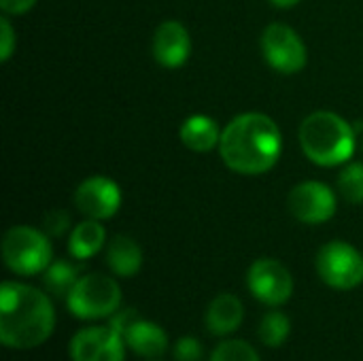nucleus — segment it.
Returning <instances> with one entry per match:
<instances>
[{
  "label": "nucleus",
  "mask_w": 363,
  "mask_h": 361,
  "mask_svg": "<svg viewBox=\"0 0 363 361\" xmlns=\"http://www.w3.org/2000/svg\"><path fill=\"white\" fill-rule=\"evenodd\" d=\"M55 330V309L47 291L4 281L0 287V343L15 351L45 345Z\"/></svg>",
  "instance_id": "nucleus-1"
},
{
  "label": "nucleus",
  "mask_w": 363,
  "mask_h": 361,
  "mask_svg": "<svg viewBox=\"0 0 363 361\" xmlns=\"http://www.w3.org/2000/svg\"><path fill=\"white\" fill-rule=\"evenodd\" d=\"M283 151L277 121L264 113H242L221 132L219 153L225 166L238 174L255 177L272 170Z\"/></svg>",
  "instance_id": "nucleus-2"
},
{
  "label": "nucleus",
  "mask_w": 363,
  "mask_h": 361,
  "mask_svg": "<svg viewBox=\"0 0 363 361\" xmlns=\"http://www.w3.org/2000/svg\"><path fill=\"white\" fill-rule=\"evenodd\" d=\"M355 128L332 111H317L300 126V147L317 166L347 164L355 153Z\"/></svg>",
  "instance_id": "nucleus-3"
},
{
  "label": "nucleus",
  "mask_w": 363,
  "mask_h": 361,
  "mask_svg": "<svg viewBox=\"0 0 363 361\" xmlns=\"http://www.w3.org/2000/svg\"><path fill=\"white\" fill-rule=\"evenodd\" d=\"M123 294L119 283L102 272L81 274L66 298V309L81 321L111 319L121 306Z\"/></svg>",
  "instance_id": "nucleus-4"
},
{
  "label": "nucleus",
  "mask_w": 363,
  "mask_h": 361,
  "mask_svg": "<svg viewBox=\"0 0 363 361\" xmlns=\"http://www.w3.org/2000/svg\"><path fill=\"white\" fill-rule=\"evenodd\" d=\"M2 262L17 277L43 274L53 262L49 234L30 226L9 228L2 238Z\"/></svg>",
  "instance_id": "nucleus-5"
},
{
  "label": "nucleus",
  "mask_w": 363,
  "mask_h": 361,
  "mask_svg": "<svg viewBox=\"0 0 363 361\" xmlns=\"http://www.w3.org/2000/svg\"><path fill=\"white\" fill-rule=\"evenodd\" d=\"M319 279L338 291H351L363 283V253L345 240H332L317 253Z\"/></svg>",
  "instance_id": "nucleus-6"
},
{
  "label": "nucleus",
  "mask_w": 363,
  "mask_h": 361,
  "mask_svg": "<svg viewBox=\"0 0 363 361\" xmlns=\"http://www.w3.org/2000/svg\"><path fill=\"white\" fill-rule=\"evenodd\" d=\"M247 287L255 300L270 309H279L294 296V277L279 260L262 257L251 264L247 272Z\"/></svg>",
  "instance_id": "nucleus-7"
},
{
  "label": "nucleus",
  "mask_w": 363,
  "mask_h": 361,
  "mask_svg": "<svg viewBox=\"0 0 363 361\" xmlns=\"http://www.w3.org/2000/svg\"><path fill=\"white\" fill-rule=\"evenodd\" d=\"M262 53L281 74H296L308 62V51L300 34L287 23H270L262 34Z\"/></svg>",
  "instance_id": "nucleus-8"
},
{
  "label": "nucleus",
  "mask_w": 363,
  "mask_h": 361,
  "mask_svg": "<svg viewBox=\"0 0 363 361\" xmlns=\"http://www.w3.org/2000/svg\"><path fill=\"white\" fill-rule=\"evenodd\" d=\"M125 340L113 326H87L68 345L72 361H125Z\"/></svg>",
  "instance_id": "nucleus-9"
},
{
  "label": "nucleus",
  "mask_w": 363,
  "mask_h": 361,
  "mask_svg": "<svg viewBox=\"0 0 363 361\" xmlns=\"http://www.w3.org/2000/svg\"><path fill=\"white\" fill-rule=\"evenodd\" d=\"M287 206L298 221L306 226H319L336 215L338 198L330 185L319 181H304L289 191Z\"/></svg>",
  "instance_id": "nucleus-10"
},
{
  "label": "nucleus",
  "mask_w": 363,
  "mask_h": 361,
  "mask_svg": "<svg viewBox=\"0 0 363 361\" xmlns=\"http://www.w3.org/2000/svg\"><path fill=\"white\" fill-rule=\"evenodd\" d=\"M74 204L89 219H111L121 209V187L108 177H89L77 187Z\"/></svg>",
  "instance_id": "nucleus-11"
},
{
  "label": "nucleus",
  "mask_w": 363,
  "mask_h": 361,
  "mask_svg": "<svg viewBox=\"0 0 363 361\" xmlns=\"http://www.w3.org/2000/svg\"><path fill=\"white\" fill-rule=\"evenodd\" d=\"M151 51H153V57L157 60V64L164 66V68L183 66L187 62L189 53H191L189 30L177 19L162 21L157 26L155 34H153Z\"/></svg>",
  "instance_id": "nucleus-12"
},
{
  "label": "nucleus",
  "mask_w": 363,
  "mask_h": 361,
  "mask_svg": "<svg viewBox=\"0 0 363 361\" xmlns=\"http://www.w3.org/2000/svg\"><path fill=\"white\" fill-rule=\"evenodd\" d=\"M245 321L242 300L234 294H219L211 300L204 313L206 330L217 338H230Z\"/></svg>",
  "instance_id": "nucleus-13"
},
{
  "label": "nucleus",
  "mask_w": 363,
  "mask_h": 361,
  "mask_svg": "<svg viewBox=\"0 0 363 361\" xmlns=\"http://www.w3.org/2000/svg\"><path fill=\"white\" fill-rule=\"evenodd\" d=\"M125 347L145 360H157L168 351V334L162 326L136 317L123 332Z\"/></svg>",
  "instance_id": "nucleus-14"
},
{
  "label": "nucleus",
  "mask_w": 363,
  "mask_h": 361,
  "mask_svg": "<svg viewBox=\"0 0 363 361\" xmlns=\"http://www.w3.org/2000/svg\"><path fill=\"white\" fill-rule=\"evenodd\" d=\"M106 266L119 279H130L143 268V249L130 236H115L106 247Z\"/></svg>",
  "instance_id": "nucleus-15"
},
{
  "label": "nucleus",
  "mask_w": 363,
  "mask_h": 361,
  "mask_svg": "<svg viewBox=\"0 0 363 361\" xmlns=\"http://www.w3.org/2000/svg\"><path fill=\"white\" fill-rule=\"evenodd\" d=\"M221 132L217 121L208 115H191L183 121L181 130H179V136H181V143L196 151V153H206L215 147H219V140H221Z\"/></svg>",
  "instance_id": "nucleus-16"
},
{
  "label": "nucleus",
  "mask_w": 363,
  "mask_h": 361,
  "mask_svg": "<svg viewBox=\"0 0 363 361\" xmlns=\"http://www.w3.org/2000/svg\"><path fill=\"white\" fill-rule=\"evenodd\" d=\"M104 243H106V230H104L102 221L87 217L85 221L77 223L70 230V236H68V253L74 260L85 262V260H91L94 255H98L102 251Z\"/></svg>",
  "instance_id": "nucleus-17"
},
{
  "label": "nucleus",
  "mask_w": 363,
  "mask_h": 361,
  "mask_svg": "<svg viewBox=\"0 0 363 361\" xmlns=\"http://www.w3.org/2000/svg\"><path fill=\"white\" fill-rule=\"evenodd\" d=\"M79 277H81L79 268L72 262H68V260H53L49 264V268L43 272V285H45L47 294L66 300L70 289L79 281Z\"/></svg>",
  "instance_id": "nucleus-18"
},
{
  "label": "nucleus",
  "mask_w": 363,
  "mask_h": 361,
  "mask_svg": "<svg viewBox=\"0 0 363 361\" xmlns=\"http://www.w3.org/2000/svg\"><path fill=\"white\" fill-rule=\"evenodd\" d=\"M289 334H291V321H289V317L285 313H281L277 309L268 311L262 317L259 328H257V336H259L262 345L268 347V349L283 347L287 343Z\"/></svg>",
  "instance_id": "nucleus-19"
},
{
  "label": "nucleus",
  "mask_w": 363,
  "mask_h": 361,
  "mask_svg": "<svg viewBox=\"0 0 363 361\" xmlns=\"http://www.w3.org/2000/svg\"><path fill=\"white\" fill-rule=\"evenodd\" d=\"M208 361H262L255 347L240 338H223L211 353Z\"/></svg>",
  "instance_id": "nucleus-20"
},
{
  "label": "nucleus",
  "mask_w": 363,
  "mask_h": 361,
  "mask_svg": "<svg viewBox=\"0 0 363 361\" xmlns=\"http://www.w3.org/2000/svg\"><path fill=\"white\" fill-rule=\"evenodd\" d=\"M338 191L351 204L363 202V162H351L338 174Z\"/></svg>",
  "instance_id": "nucleus-21"
},
{
  "label": "nucleus",
  "mask_w": 363,
  "mask_h": 361,
  "mask_svg": "<svg viewBox=\"0 0 363 361\" xmlns=\"http://www.w3.org/2000/svg\"><path fill=\"white\" fill-rule=\"evenodd\" d=\"M172 357L174 361H202L204 360L202 343L194 336H181L172 347Z\"/></svg>",
  "instance_id": "nucleus-22"
},
{
  "label": "nucleus",
  "mask_w": 363,
  "mask_h": 361,
  "mask_svg": "<svg viewBox=\"0 0 363 361\" xmlns=\"http://www.w3.org/2000/svg\"><path fill=\"white\" fill-rule=\"evenodd\" d=\"M70 228V217L66 211H51L45 217V232L49 236H64Z\"/></svg>",
  "instance_id": "nucleus-23"
},
{
  "label": "nucleus",
  "mask_w": 363,
  "mask_h": 361,
  "mask_svg": "<svg viewBox=\"0 0 363 361\" xmlns=\"http://www.w3.org/2000/svg\"><path fill=\"white\" fill-rule=\"evenodd\" d=\"M15 49V30L9 21V17L0 19V60L9 62V57L13 55Z\"/></svg>",
  "instance_id": "nucleus-24"
},
{
  "label": "nucleus",
  "mask_w": 363,
  "mask_h": 361,
  "mask_svg": "<svg viewBox=\"0 0 363 361\" xmlns=\"http://www.w3.org/2000/svg\"><path fill=\"white\" fill-rule=\"evenodd\" d=\"M34 4H36V0H0V9H2L6 15H21V13H28Z\"/></svg>",
  "instance_id": "nucleus-25"
},
{
  "label": "nucleus",
  "mask_w": 363,
  "mask_h": 361,
  "mask_svg": "<svg viewBox=\"0 0 363 361\" xmlns=\"http://www.w3.org/2000/svg\"><path fill=\"white\" fill-rule=\"evenodd\" d=\"M274 6H279V9H291V6H296L298 2H302V0H270Z\"/></svg>",
  "instance_id": "nucleus-26"
},
{
  "label": "nucleus",
  "mask_w": 363,
  "mask_h": 361,
  "mask_svg": "<svg viewBox=\"0 0 363 361\" xmlns=\"http://www.w3.org/2000/svg\"><path fill=\"white\" fill-rule=\"evenodd\" d=\"M149 361H157V360H149Z\"/></svg>",
  "instance_id": "nucleus-27"
},
{
  "label": "nucleus",
  "mask_w": 363,
  "mask_h": 361,
  "mask_svg": "<svg viewBox=\"0 0 363 361\" xmlns=\"http://www.w3.org/2000/svg\"><path fill=\"white\" fill-rule=\"evenodd\" d=\"M362 149H363V143H362Z\"/></svg>",
  "instance_id": "nucleus-28"
}]
</instances>
